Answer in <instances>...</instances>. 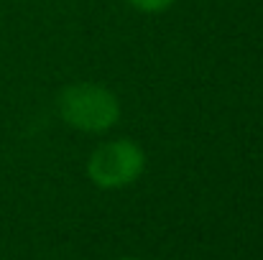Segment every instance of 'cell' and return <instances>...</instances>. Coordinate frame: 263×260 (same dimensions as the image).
<instances>
[{"mask_svg":"<svg viewBox=\"0 0 263 260\" xmlns=\"http://www.w3.org/2000/svg\"><path fill=\"white\" fill-rule=\"evenodd\" d=\"M59 115L69 128H77L82 133H102L110 130L120 117V105L110 89L100 85H69L62 89L57 99Z\"/></svg>","mask_w":263,"mask_h":260,"instance_id":"cell-1","label":"cell"},{"mask_svg":"<svg viewBox=\"0 0 263 260\" xmlns=\"http://www.w3.org/2000/svg\"><path fill=\"white\" fill-rule=\"evenodd\" d=\"M143 166H146L143 151L136 143L120 138L95 148V153L87 161V176L100 189H123L143 173Z\"/></svg>","mask_w":263,"mask_h":260,"instance_id":"cell-2","label":"cell"},{"mask_svg":"<svg viewBox=\"0 0 263 260\" xmlns=\"http://www.w3.org/2000/svg\"><path fill=\"white\" fill-rule=\"evenodd\" d=\"M133 8L138 10H146V13H159V10H166L174 0H128Z\"/></svg>","mask_w":263,"mask_h":260,"instance_id":"cell-3","label":"cell"},{"mask_svg":"<svg viewBox=\"0 0 263 260\" xmlns=\"http://www.w3.org/2000/svg\"><path fill=\"white\" fill-rule=\"evenodd\" d=\"M125 260H133V258H125Z\"/></svg>","mask_w":263,"mask_h":260,"instance_id":"cell-4","label":"cell"}]
</instances>
